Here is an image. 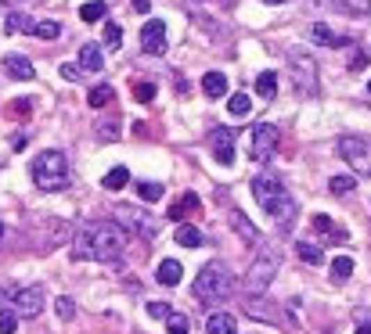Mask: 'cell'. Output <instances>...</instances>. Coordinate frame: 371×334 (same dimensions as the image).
<instances>
[{"instance_id":"obj_1","label":"cell","mask_w":371,"mask_h":334,"mask_svg":"<svg viewBox=\"0 0 371 334\" xmlns=\"http://www.w3.org/2000/svg\"><path fill=\"white\" fill-rule=\"evenodd\" d=\"M127 248V231L116 219H94L72 241V256L79 262H116Z\"/></svg>"},{"instance_id":"obj_2","label":"cell","mask_w":371,"mask_h":334,"mask_svg":"<svg viewBox=\"0 0 371 334\" xmlns=\"http://www.w3.org/2000/svg\"><path fill=\"white\" fill-rule=\"evenodd\" d=\"M253 198L263 205V212H271L281 226H288L296 219V201H292V194L285 191V183L274 173H263V176L253 180Z\"/></svg>"},{"instance_id":"obj_3","label":"cell","mask_w":371,"mask_h":334,"mask_svg":"<svg viewBox=\"0 0 371 334\" xmlns=\"http://www.w3.org/2000/svg\"><path fill=\"white\" fill-rule=\"evenodd\" d=\"M191 291H195V299H198L202 306H220V302L231 299L235 274H231L223 262H210V266H202V274L195 277Z\"/></svg>"},{"instance_id":"obj_4","label":"cell","mask_w":371,"mask_h":334,"mask_svg":"<svg viewBox=\"0 0 371 334\" xmlns=\"http://www.w3.org/2000/svg\"><path fill=\"white\" fill-rule=\"evenodd\" d=\"M33 183L40 191H65L69 187V158L61 151H40L33 158Z\"/></svg>"},{"instance_id":"obj_5","label":"cell","mask_w":371,"mask_h":334,"mask_svg":"<svg viewBox=\"0 0 371 334\" xmlns=\"http://www.w3.org/2000/svg\"><path fill=\"white\" fill-rule=\"evenodd\" d=\"M288 76H292V90L299 97H317L321 94L317 61L306 54V51H292V54H288Z\"/></svg>"},{"instance_id":"obj_6","label":"cell","mask_w":371,"mask_h":334,"mask_svg":"<svg viewBox=\"0 0 371 334\" xmlns=\"http://www.w3.org/2000/svg\"><path fill=\"white\" fill-rule=\"evenodd\" d=\"M278 269H281V252H278L274 244H263L260 252H256V259H253V266H249V274H245V291H249V295L267 291Z\"/></svg>"},{"instance_id":"obj_7","label":"cell","mask_w":371,"mask_h":334,"mask_svg":"<svg viewBox=\"0 0 371 334\" xmlns=\"http://www.w3.org/2000/svg\"><path fill=\"white\" fill-rule=\"evenodd\" d=\"M116 223L127 234H137L144 241H155L159 237V219L152 212H144V208H137V205H119L116 208Z\"/></svg>"},{"instance_id":"obj_8","label":"cell","mask_w":371,"mask_h":334,"mask_svg":"<svg viewBox=\"0 0 371 334\" xmlns=\"http://www.w3.org/2000/svg\"><path fill=\"white\" fill-rule=\"evenodd\" d=\"M336 155H339L354 173L371 176V140H364V137H339Z\"/></svg>"},{"instance_id":"obj_9","label":"cell","mask_w":371,"mask_h":334,"mask_svg":"<svg viewBox=\"0 0 371 334\" xmlns=\"http://www.w3.org/2000/svg\"><path fill=\"white\" fill-rule=\"evenodd\" d=\"M274 151H278V126H274V122H260V126H253V133H249V155L256 162H267Z\"/></svg>"},{"instance_id":"obj_10","label":"cell","mask_w":371,"mask_h":334,"mask_svg":"<svg viewBox=\"0 0 371 334\" xmlns=\"http://www.w3.org/2000/svg\"><path fill=\"white\" fill-rule=\"evenodd\" d=\"M11 306L18 317H40L44 309V287H18L11 291Z\"/></svg>"},{"instance_id":"obj_11","label":"cell","mask_w":371,"mask_h":334,"mask_svg":"<svg viewBox=\"0 0 371 334\" xmlns=\"http://www.w3.org/2000/svg\"><path fill=\"white\" fill-rule=\"evenodd\" d=\"M141 47L144 54H166L170 40H166V22L162 18H148V26L141 29Z\"/></svg>"},{"instance_id":"obj_12","label":"cell","mask_w":371,"mask_h":334,"mask_svg":"<svg viewBox=\"0 0 371 334\" xmlns=\"http://www.w3.org/2000/svg\"><path fill=\"white\" fill-rule=\"evenodd\" d=\"M210 148H213V158L220 165H235V130L231 126L210 130Z\"/></svg>"},{"instance_id":"obj_13","label":"cell","mask_w":371,"mask_h":334,"mask_svg":"<svg viewBox=\"0 0 371 334\" xmlns=\"http://www.w3.org/2000/svg\"><path fill=\"white\" fill-rule=\"evenodd\" d=\"M242 309L249 312L253 320H267V324H274V327H278V324H285L281 309H278L271 299H263V302H260V299H245V306H242Z\"/></svg>"},{"instance_id":"obj_14","label":"cell","mask_w":371,"mask_h":334,"mask_svg":"<svg viewBox=\"0 0 371 334\" xmlns=\"http://www.w3.org/2000/svg\"><path fill=\"white\" fill-rule=\"evenodd\" d=\"M231 226H235V234L245 241V244H260V226L242 212V208H235L231 212Z\"/></svg>"},{"instance_id":"obj_15","label":"cell","mask_w":371,"mask_h":334,"mask_svg":"<svg viewBox=\"0 0 371 334\" xmlns=\"http://www.w3.org/2000/svg\"><path fill=\"white\" fill-rule=\"evenodd\" d=\"M79 69H87V72H105V54H101L97 44H84L79 47V61H76Z\"/></svg>"},{"instance_id":"obj_16","label":"cell","mask_w":371,"mask_h":334,"mask_svg":"<svg viewBox=\"0 0 371 334\" xmlns=\"http://www.w3.org/2000/svg\"><path fill=\"white\" fill-rule=\"evenodd\" d=\"M317 4H324V8H332V11H339V15H371V0H317Z\"/></svg>"},{"instance_id":"obj_17","label":"cell","mask_w":371,"mask_h":334,"mask_svg":"<svg viewBox=\"0 0 371 334\" xmlns=\"http://www.w3.org/2000/svg\"><path fill=\"white\" fill-rule=\"evenodd\" d=\"M180 277H184V266H180L177 259H162V262H159V269H155V281H159L162 287L180 284Z\"/></svg>"},{"instance_id":"obj_18","label":"cell","mask_w":371,"mask_h":334,"mask_svg":"<svg viewBox=\"0 0 371 334\" xmlns=\"http://www.w3.org/2000/svg\"><path fill=\"white\" fill-rule=\"evenodd\" d=\"M202 90H205V97H210V101L228 97V76H223V72H205L202 76Z\"/></svg>"},{"instance_id":"obj_19","label":"cell","mask_w":371,"mask_h":334,"mask_svg":"<svg viewBox=\"0 0 371 334\" xmlns=\"http://www.w3.org/2000/svg\"><path fill=\"white\" fill-rule=\"evenodd\" d=\"M4 69H8L11 79H33V61L22 58V54H8L4 58Z\"/></svg>"},{"instance_id":"obj_20","label":"cell","mask_w":371,"mask_h":334,"mask_svg":"<svg viewBox=\"0 0 371 334\" xmlns=\"http://www.w3.org/2000/svg\"><path fill=\"white\" fill-rule=\"evenodd\" d=\"M205 334H238V324L231 312H213L210 320H205Z\"/></svg>"},{"instance_id":"obj_21","label":"cell","mask_w":371,"mask_h":334,"mask_svg":"<svg viewBox=\"0 0 371 334\" xmlns=\"http://www.w3.org/2000/svg\"><path fill=\"white\" fill-rule=\"evenodd\" d=\"M310 36H314V44H324V47H346V44H349V36H336L324 22H317V26L310 29Z\"/></svg>"},{"instance_id":"obj_22","label":"cell","mask_w":371,"mask_h":334,"mask_svg":"<svg viewBox=\"0 0 371 334\" xmlns=\"http://www.w3.org/2000/svg\"><path fill=\"white\" fill-rule=\"evenodd\" d=\"M127 183H130V169H127V165H116V169H109L105 180H101V187H105V191H123Z\"/></svg>"},{"instance_id":"obj_23","label":"cell","mask_w":371,"mask_h":334,"mask_svg":"<svg viewBox=\"0 0 371 334\" xmlns=\"http://www.w3.org/2000/svg\"><path fill=\"white\" fill-rule=\"evenodd\" d=\"M256 97H263V101H274L278 97V76L274 72H260L256 76Z\"/></svg>"},{"instance_id":"obj_24","label":"cell","mask_w":371,"mask_h":334,"mask_svg":"<svg viewBox=\"0 0 371 334\" xmlns=\"http://www.w3.org/2000/svg\"><path fill=\"white\" fill-rule=\"evenodd\" d=\"M177 244L198 248V244H202V231H198V226H191V223H180V226H177Z\"/></svg>"},{"instance_id":"obj_25","label":"cell","mask_w":371,"mask_h":334,"mask_svg":"<svg viewBox=\"0 0 371 334\" xmlns=\"http://www.w3.org/2000/svg\"><path fill=\"white\" fill-rule=\"evenodd\" d=\"M105 15H109V4H101V0H90V4L79 8V18L90 26V22H105Z\"/></svg>"},{"instance_id":"obj_26","label":"cell","mask_w":371,"mask_h":334,"mask_svg":"<svg viewBox=\"0 0 371 334\" xmlns=\"http://www.w3.org/2000/svg\"><path fill=\"white\" fill-rule=\"evenodd\" d=\"M314 231H317V234H328L336 244H342V241H346V231H339V226H336L332 219H328V216H314Z\"/></svg>"},{"instance_id":"obj_27","label":"cell","mask_w":371,"mask_h":334,"mask_svg":"<svg viewBox=\"0 0 371 334\" xmlns=\"http://www.w3.org/2000/svg\"><path fill=\"white\" fill-rule=\"evenodd\" d=\"M195 208H198V198H195V194H184V198H180V201L170 208V219L177 223V219H184V216H191Z\"/></svg>"},{"instance_id":"obj_28","label":"cell","mask_w":371,"mask_h":334,"mask_svg":"<svg viewBox=\"0 0 371 334\" xmlns=\"http://www.w3.org/2000/svg\"><path fill=\"white\" fill-rule=\"evenodd\" d=\"M116 97V90L109 87V83H101V87H94L90 90V97H87V104H90V108H105V104Z\"/></svg>"},{"instance_id":"obj_29","label":"cell","mask_w":371,"mask_h":334,"mask_svg":"<svg viewBox=\"0 0 371 334\" xmlns=\"http://www.w3.org/2000/svg\"><path fill=\"white\" fill-rule=\"evenodd\" d=\"M137 194H141V201H159L162 198V183H155V180H144V183H137Z\"/></svg>"},{"instance_id":"obj_30","label":"cell","mask_w":371,"mask_h":334,"mask_svg":"<svg viewBox=\"0 0 371 334\" xmlns=\"http://www.w3.org/2000/svg\"><path fill=\"white\" fill-rule=\"evenodd\" d=\"M228 112H231L235 119H242V115H249V112H253V101L245 97V94H235V97L228 101Z\"/></svg>"},{"instance_id":"obj_31","label":"cell","mask_w":371,"mask_h":334,"mask_svg":"<svg viewBox=\"0 0 371 334\" xmlns=\"http://www.w3.org/2000/svg\"><path fill=\"white\" fill-rule=\"evenodd\" d=\"M296 256H299L303 262H321V259H324V256H321V248L310 244V241H299V244H296Z\"/></svg>"},{"instance_id":"obj_32","label":"cell","mask_w":371,"mask_h":334,"mask_svg":"<svg viewBox=\"0 0 371 334\" xmlns=\"http://www.w3.org/2000/svg\"><path fill=\"white\" fill-rule=\"evenodd\" d=\"M170 334H188L191 331V320H188V312H173V317L166 320Z\"/></svg>"},{"instance_id":"obj_33","label":"cell","mask_w":371,"mask_h":334,"mask_svg":"<svg viewBox=\"0 0 371 334\" xmlns=\"http://www.w3.org/2000/svg\"><path fill=\"white\" fill-rule=\"evenodd\" d=\"M33 36H40V40H58V36H61V26H58V22H36V26H33Z\"/></svg>"},{"instance_id":"obj_34","label":"cell","mask_w":371,"mask_h":334,"mask_svg":"<svg viewBox=\"0 0 371 334\" xmlns=\"http://www.w3.org/2000/svg\"><path fill=\"white\" fill-rule=\"evenodd\" d=\"M354 176H332V180H328V191H332V194H349V191H354Z\"/></svg>"},{"instance_id":"obj_35","label":"cell","mask_w":371,"mask_h":334,"mask_svg":"<svg viewBox=\"0 0 371 334\" xmlns=\"http://www.w3.org/2000/svg\"><path fill=\"white\" fill-rule=\"evenodd\" d=\"M349 274H354V259H346V256H339V259L332 262V277H336V281H346Z\"/></svg>"},{"instance_id":"obj_36","label":"cell","mask_w":371,"mask_h":334,"mask_svg":"<svg viewBox=\"0 0 371 334\" xmlns=\"http://www.w3.org/2000/svg\"><path fill=\"white\" fill-rule=\"evenodd\" d=\"M119 44H123V29H119L116 22H105V47H109V51H119Z\"/></svg>"},{"instance_id":"obj_37","label":"cell","mask_w":371,"mask_h":334,"mask_svg":"<svg viewBox=\"0 0 371 334\" xmlns=\"http://www.w3.org/2000/svg\"><path fill=\"white\" fill-rule=\"evenodd\" d=\"M33 26H36V22H29L22 11H11V15H8V33H15V29H29V33H33Z\"/></svg>"},{"instance_id":"obj_38","label":"cell","mask_w":371,"mask_h":334,"mask_svg":"<svg viewBox=\"0 0 371 334\" xmlns=\"http://www.w3.org/2000/svg\"><path fill=\"white\" fill-rule=\"evenodd\" d=\"M134 97H137L141 104H148V101L155 97V83H141V79H137V83H134Z\"/></svg>"},{"instance_id":"obj_39","label":"cell","mask_w":371,"mask_h":334,"mask_svg":"<svg viewBox=\"0 0 371 334\" xmlns=\"http://www.w3.org/2000/svg\"><path fill=\"white\" fill-rule=\"evenodd\" d=\"M54 312H58V320H72V317H76L72 299H58V302H54Z\"/></svg>"},{"instance_id":"obj_40","label":"cell","mask_w":371,"mask_h":334,"mask_svg":"<svg viewBox=\"0 0 371 334\" xmlns=\"http://www.w3.org/2000/svg\"><path fill=\"white\" fill-rule=\"evenodd\" d=\"M148 317H155V320H170V317H173V309H170L166 302H148Z\"/></svg>"},{"instance_id":"obj_41","label":"cell","mask_w":371,"mask_h":334,"mask_svg":"<svg viewBox=\"0 0 371 334\" xmlns=\"http://www.w3.org/2000/svg\"><path fill=\"white\" fill-rule=\"evenodd\" d=\"M15 331H18V317L0 309V334H15Z\"/></svg>"},{"instance_id":"obj_42","label":"cell","mask_w":371,"mask_h":334,"mask_svg":"<svg viewBox=\"0 0 371 334\" xmlns=\"http://www.w3.org/2000/svg\"><path fill=\"white\" fill-rule=\"evenodd\" d=\"M61 76H65L69 83H79V79H84V72H79V65H72V61H69V65H61Z\"/></svg>"},{"instance_id":"obj_43","label":"cell","mask_w":371,"mask_h":334,"mask_svg":"<svg viewBox=\"0 0 371 334\" xmlns=\"http://www.w3.org/2000/svg\"><path fill=\"white\" fill-rule=\"evenodd\" d=\"M97 137H101V140H116V137H119V130H116V122H101V130H97Z\"/></svg>"},{"instance_id":"obj_44","label":"cell","mask_w":371,"mask_h":334,"mask_svg":"<svg viewBox=\"0 0 371 334\" xmlns=\"http://www.w3.org/2000/svg\"><path fill=\"white\" fill-rule=\"evenodd\" d=\"M361 69H368V54L364 51H357L354 61H349V72H361Z\"/></svg>"},{"instance_id":"obj_45","label":"cell","mask_w":371,"mask_h":334,"mask_svg":"<svg viewBox=\"0 0 371 334\" xmlns=\"http://www.w3.org/2000/svg\"><path fill=\"white\" fill-rule=\"evenodd\" d=\"M134 11H137V15H148L152 8H148V0H134Z\"/></svg>"},{"instance_id":"obj_46","label":"cell","mask_w":371,"mask_h":334,"mask_svg":"<svg viewBox=\"0 0 371 334\" xmlns=\"http://www.w3.org/2000/svg\"><path fill=\"white\" fill-rule=\"evenodd\" d=\"M357 334H371V324H361V327H357Z\"/></svg>"},{"instance_id":"obj_47","label":"cell","mask_w":371,"mask_h":334,"mask_svg":"<svg viewBox=\"0 0 371 334\" xmlns=\"http://www.w3.org/2000/svg\"><path fill=\"white\" fill-rule=\"evenodd\" d=\"M0 299H11V291H4V287H0Z\"/></svg>"},{"instance_id":"obj_48","label":"cell","mask_w":371,"mask_h":334,"mask_svg":"<svg viewBox=\"0 0 371 334\" xmlns=\"http://www.w3.org/2000/svg\"><path fill=\"white\" fill-rule=\"evenodd\" d=\"M263 4H285V0H263Z\"/></svg>"},{"instance_id":"obj_49","label":"cell","mask_w":371,"mask_h":334,"mask_svg":"<svg viewBox=\"0 0 371 334\" xmlns=\"http://www.w3.org/2000/svg\"><path fill=\"white\" fill-rule=\"evenodd\" d=\"M0 237H4V223H0Z\"/></svg>"},{"instance_id":"obj_50","label":"cell","mask_w":371,"mask_h":334,"mask_svg":"<svg viewBox=\"0 0 371 334\" xmlns=\"http://www.w3.org/2000/svg\"><path fill=\"white\" fill-rule=\"evenodd\" d=\"M368 94H371V79H368Z\"/></svg>"}]
</instances>
